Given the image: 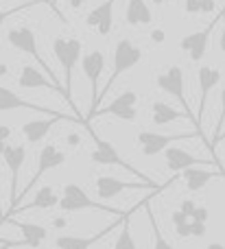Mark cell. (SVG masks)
<instances>
[{"label": "cell", "mask_w": 225, "mask_h": 249, "mask_svg": "<svg viewBox=\"0 0 225 249\" xmlns=\"http://www.w3.org/2000/svg\"><path fill=\"white\" fill-rule=\"evenodd\" d=\"M52 53H55L57 61H59L61 70H64V101L70 105V109L74 112V116L86 124V118H81L79 107L72 99V70L74 66L81 61V53H83V44L77 37H55L52 42Z\"/></svg>", "instance_id": "obj_1"}, {"label": "cell", "mask_w": 225, "mask_h": 249, "mask_svg": "<svg viewBox=\"0 0 225 249\" xmlns=\"http://www.w3.org/2000/svg\"><path fill=\"white\" fill-rule=\"evenodd\" d=\"M57 206H59V210L66 212V214H74V212H83V210H99V212H107V214H116V216L122 214L118 208L107 206V203L99 201V199H92L90 195L77 184L64 186V193H61Z\"/></svg>", "instance_id": "obj_2"}, {"label": "cell", "mask_w": 225, "mask_h": 249, "mask_svg": "<svg viewBox=\"0 0 225 249\" xmlns=\"http://www.w3.org/2000/svg\"><path fill=\"white\" fill-rule=\"evenodd\" d=\"M7 44L11 48H16V51H20V53H24V55H31L35 61L39 64V68L46 72V77L51 79L55 86H59L61 90H64V86H61V81L57 79V74L52 72V68H51V64H48L46 59H44L42 55H39V46H37V37H35V33H33V29H29V26H17V29H11L7 33Z\"/></svg>", "instance_id": "obj_3"}, {"label": "cell", "mask_w": 225, "mask_h": 249, "mask_svg": "<svg viewBox=\"0 0 225 249\" xmlns=\"http://www.w3.org/2000/svg\"><path fill=\"white\" fill-rule=\"evenodd\" d=\"M140 59H142V51H140V48L136 46L131 39L125 37V39H121V42L114 46L112 74H109V79H107V83H105L103 92L99 94V105H101V101H103V96L109 92V88L114 86V81H116L122 72H127V70H131L136 64H140Z\"/></svg>", "instance_id": "obj_4"}, {"label": "cell", "mask_w": 225, "mask_h": 249, "mask_svg": "<svg viewBox=\"0 0 225 249\" xmlns=\"http://www.w3.org/2000/svg\"><path fill=\"white\" fill-rule=\"evenodd\" d=\"M156 83H157V88H160L162 92H166V94H171V96H175V99H177V103L184 107V114L188 116V121L195 124L197 131L204 133V131H201V124L197 123L195 114L190 112V103H188V96L184 94V70L179 68V66H171V68H164L160 74H157Z\"/></svg>", "instance_id": "obj_5"}, {"label": "cell", "mask_w": 225, "mask_h": 249, "mask_svg": "<svg viewBox=\"0 0 225 249\" xmlns=\"http://www.w3.org/2000/svg\"><path fill=\"white\" fill-rule=\"evenodd\" d=\"M83 127L87 129V133H90L92 142H94V151L90 153L92 164H101V166H121V168H125L127 173H134L136 177H142V181H151V179H147V177H144V173H140L138 168H134L131 164H127L125 160L118 155V151L114 149V144H109L107 140H103V138L96 136L94 129L90 127V123H86Z\"/></svg>", "instance_id": "obj_6"}, {"label": "cell", "mask_w": 225, "mask_h": 249, "mask_svg": "<svg viewBox=\"0 0 225 249\" xmlns=\"http://www.w3.org/2000/svg\"><path fill=\"white\" fill-rule=\"evenodd\" d=\"M166 186H157V184H153V181H122V179H116V177L101 175L99 179H96L94 188H96V195H99V201H107V199H114L116 195L125 193V190H149V193H160V190H164Z\"/></svg>", "instance_id": "obj_7"}, {"label": "cell", "mask_w": 225, "mask_h": 249, "mask_svg": "<svg viewBox=\"0 0 225 249\" xmlns=\"http://www.w3.org/2000/svg\"><path fill=\"white\" fill-rule=\"evenodd\" d=\"M61 164H66V153H64V151H59L55 144H46V146H44V149L39 151V155H37V168H35L33 179H31L29 184L24 186L22 195H17V201H16V206H13V210H16V208L20 206V199L24 197V195H29V190L33 188V186L37 184L39 179H42L44 173H46V171H52V168L61 166ZM13 210H11V212H13ZM11 212L2 216V223H4V219H7V216H11Z\"/></svg>", "instance_id": "obj_8"}, {"label": "cell", "mask_w": 225, "mask_h": 249, "mask_svg": "<svg viewBox=\"0 0 225 249\" xmlns=\"http://www.w3.org/2000/svg\"><path fill=\"white\" fill-rule=\"evenodd\" d=\"M81 68L86 72L87 81H90V114L86 118V123H90L94 118V112L99 109V77L105 70V53L92 51L90 55L81 59Z\"/></svg>", "instance_id": "obj_9"}, {"label": "cell", "mask_w": 225, "mask_h": 249, "mask_svg": "<svg viewBox=\"0 0 225 249\" xmlns=\"http://www.w3.org/2000/svg\"><path fill=\"white\" fill-rule=\"evenodd\" d=\"M192 138H201L199 131H192V133H156V131H140L138 133V144L140 151H142L147 158H153V155L162 153L166 146H171V142H177V140H192Z\"/></svg>", "instance_id": "obj_10"}, {"label": "cell", "mask_w": 225, "mask_h": 249, "mask_svg": "<svg viewBox=\"0 0 225 249\" xmlns=\"http://www.w3.org/2000/svg\"><path fill=\"white\" fill-rule=\"evenodd\" d=\"M136 105H138V94H136L134 90H125V92H121L107 107L96 109L94 118L109 114V116H116L125 123H134L136 118H138V109H136Z\"/></svg>", "instance_id": "obj_11"}, {"label": "cell", "mask_w": 225, "mask_h": 249, "mask_svg": "<svg viewBox=\"0 0 225 249\" xmlns=\"http://www.w3.org/2000/svg\"><path fill=\"white\" fill-rule=\"evenodd\" d=\"M59 121H70V123H79L77 116H68V114H59V116H51V118H35V121H29L22 124V136H24V140L29 142V144H37V142H42L44 138L51 133L52 124H57Z\"/></svg>", "instance_id": "obj_12"}, {"label": "cell", "mask_w": 225, "mask_h": 249, "mask_svg": "<svg viewBox=\"0 0 225 249\" xmlns=\"http://www.w3.org/2000/svg\"><path fill=\"white\" fill-rule=\"evenodd\" d=\"M221 18H223V11H221V16H219L217 20L208 26V29L197 31V33H190V35H184V37L179 39V48H182L184 53H188L190 61L199 64V61L204 59L206 51H208V44H210V33H212V29L219 24V20H221Z\"/></svg>", "instance_id": "obj_13"}, {"label": "cell", "mask_w": 225, "mask_h": 249, "mask_svg": "<svg viewBox=\"0 0 225 249\" xmlns=\"http://www.w3.org/2000/svg\"><path fill=\"white\" fill-rule=\"evenodd\" d=\"M2 160L7 164L9 173H11V186H9V197H11V208L17 199V181H20V171L24 166V160H26V149L22 144H7L2 151ZM9 208V210H11Z\"/></svg>", "instance_id": "obj_14"}, {"label": "cell", "mask_w": 225, "mask_h": 249, "mask_svg": "<svg viewBox=\"0 0 225 249\" xmlns=\"http://www.w3.org/2000/svg\"><path fill=\"white\" fill-rule=\"evenodd\" d=\"M122 216H125V214L116 216V221H114V223H109L105 230H101L99 234H92V236H68V234H61V236L55 238V247L57 249H90L94 243H99L101 238H105L107 234H112L114 230L121 228Z\"/></svg>", "instance_id": "obj_15"}, {"label": "cell", "mask_w": 225, "mask_h": 249, "mask_svg": "<svg viewBox=\"0 0 225 249\" xmlns=\"http://www.w3.org/2000/svg\"><path fill=\"white\" fill-rule=\"evenodd\" d=\"M221 79H223V72L219 68H214V66H201V68L197 70V81H199V107H197L199 116H197V123L199 124H201L206 103H208V94L221 83Z\"/></svg>", "instance_id": "obj_16"}, {"label": "cell", "mask_w": 225, "mask_h": 249, "mask_svg": "<svg viewBox=\"0 0 225 249\" xmlns=\"http://www.w3.org/2000/svg\"><path fill=\"white\" fill-rule=\"evenodd\" d=\"M9 109H31V112H39L44 116H59V112L51 107H42L37 103L24 101L22 96H17L16 92H11L9 88H0V112H9Z\"/></svg>", "instance_id": "obj_17"}, {"label": "cell", "mask_w": 225, "mask_h": 249, "mask_svg": "<svg viewBox=\"0 0 225 249\" xmlns=\"http://www.w3.org/2000/svg\"><path fill=\"white\" fill-rule=\"evenodd\" d=\"M114 2L116 0H105L103 4L94 7L86 18V24L90 29L99 31L101 35H109L112 33V26H114Z\"/></svg>", "instance_id": "obj_18"}, {"label": "cell", "mask_w": 225, "mask_h": 249, "mask_svg": "<svg viewBox=\"0 0 225 249\" xmlns=\"http://www.w3.org/2000/svg\"><path fill=\"white\" fill-rule=\"evenodd\" d=\"M17 86L24 88V90H39V88H46V90H55L64 96V90L59 86L51 81L42 70H37L35 66H22L20 70V77H17Z\"/></svg>", "instance_id": "obj_19"}, {"label": "cell", "mask_w": 225, "mask_h": 249, "mask_svg": "<svg viewBox=\"0 0 225 249\" xmlns=\"http://www.w3.org/2000/svg\"><path fill=\"white\" fill-rule=\"evenodd\" d=\"M164 160H166L169 171H173V173H182L184 168H188V166H206L204 160H199L197 155L188 153V151H184V149H177V146H166Z\"/></svg>", "instance_id": "obj_20"}, {"label": "cell", "mask_w": 225, "mask_h": 249, "mask_svg": "<svg viewBox=\"0 0 225 249\" xmlns=\"http://www.w3.org/2000/svg\"><path fill=\"white\" fill-rule=\"evenodd\" d=\"M219 173L221 171H217V168L208 171V168H204V166H188L182 171V177H184L186 188L190 190V193H197V190H201L204 186H208Z\"/></svg>", "instance_id": "obj_21"}, {"label": "cell", "mask_w": 225, "mask_h": 249, "mask_svg": "<svg viewBox=\"0 0 225 249\" xmlns=\"http://www.w3.org/2000/svg\"><path fill=\"white\" fill-rule=\"evenodd\" d=\"M57 203H59V195H55V190H52L51 186H42V188L35 193L33 201H29L26 206H17L11 214H16V212H29V210H51Z\"/></svg>", "instance_id": "obj_22"}, {"label": "cell", "mask_w": 225, "mask_h": 249, "mask_svg": "<svg viewBox=\"0 0 225 249\" xmlns=\"http://www.w3.org/2000/svg\"><path fill=\"white\" fill-rule=\"evenodd\" d=\"M125 20L129 26H147L151 24L153 13L144 0H127V9H125Z\"/></svg>", "instance_id": "obj_23"}, {"label": "cell", "mask_w": 225, "mask_h": 249, "mask_svg": "<svg viewBox=\"0 0 225 249\" xmlns=\"http://www.w3.org/2000/svg\"><path fill=\"white\" fill-rule=\"evenodd\" d=\"M175 121H188V116L184 112H177L173 105L164 103V101H156L151 105V123L162 127V124H169Z\"/></svg>", "instance_id": "obj_24"}, {"label": "cell", "mask_w": 225, "mask_h": 249, "mask_svg": "<svg viewBox=\"0 0 225 249\" xmlns=\"http://www.w3.org/2000/svg\"><path fill=\"white\" fill-rule=\"evenodd\" d=\"M13 225H16L17 230L22 232V236H24V245L33 247V249H39L42 247V243L48 238V230L44 228V225H37V223H24V221H13Z\"/></svg>", "instance_id": "obj_25"}, {"label": "cell", "mask_w": 225, "mask_h": 249, "mask_svg": "<svg viewBox=\"0 0 225 249\" xmlns=\"http://www.w3.org/2000/svg\"><path fill=\"white\" fill-rule=\"evenodd\" d=\"M147 206V199L144 201H140L138 206H134L129 212H125V216H122V223H121V234H118L116 243L112 245V249H138V245H136L134 236H131V228H129V221H131V212H136L138 208Z\"/></svg>", "instance_id": "obj_26"}, {"label": "cell", "mask_w": 225, "mask_h": 249, "mask_svg": "<svg viewBox=\"0 0 225 249\" xmlns=\"http://www.w3.org/2000/svg\"><path fill=\"white\" fill-rule=\"evenodd\" d=\"M147 219H149V225H151V234H153V249H175V247L164 238V234H162V230H160V223H157V219H156V214H153L151 208H147Z\"/></svg>", "instance_id": "obj_27"}, {"label": "cell", "mask_w": 225, "mask_h": 249, "mask_svg": "<svg viewBox=\"0 0 225 249\" xmlns=\"http://www.w3.org/2000/svg\"><path fill=\"white\" fill-rule=\"evenodd\" d=\"M37 2H42V0H26V2H22V4H17V7H11V9H4V11H0V26L4 24V22L9 20V18H13L16 13H22L24 9H29V7H35Z\"/></svg>", "instance_id": "obj_28"}, {"label": "cell", "mask_w": 225, "mask_h": 249, "mask_svg": "<svg viewBox=\"0 0 225 249\" xmlns=\"http://www.w3.org/2000/svg\"><path fill=\"white\" fill-rule=\"evenodd\" d=\"M208 216H210L208 208H204V206H195V210H192L190 219H192V221H199V223H208Z\"/></svg>", "instance_id": "obj_29"}, {"label": "cell", "mask_w": 225, "mask_h": 249, "mask_svg": "<svg viewBox=\"0 0 225 249\" xmlns=\"http://www.w3.org/2000/svg\"><path fill=\"white\" fill-rule=\"evenodd\" d=\"M190 236H206V223H199V221H190Z\"/></svg>", "instance_id": "obj_30"}, {"label": "cell", "mask_w": 225, "mask_h": 249, "mask_svg": "<svg viewBox=\"0 0 225 249\" xmlns=\"http://www.w3.org/2000/svg\"><path fill=\"white\" fill-rule=\"evenodd\" d=\"M151 37H153V42H156V44H162V42H164V31L156 29V31L151 33Z\"/></svg>", "instance_id": "obj_31"}, {"label": "cell", "mask_w": 225, "mask_h": 249, "mask_svg": "<svg viewBox=\"0 0 225 249\" xmlns=\"http://www.w3.org/2000/svg\"><path fill=\"white\" fill-rule=\"evenodd\" d=\"M79 142H81V136H79V133H70L68 136V144L70 146H79Z\"/></svg>", "instance_id": "obj_32"}, {"label": "cell", "mask_w": 225, "mask_h": 249, "mask_svg": "<svg viewBox=\"0 0 225 249\" xmlns=\"http://www.w3.org/2000/svg\"><path fill=\"white\" fill-rule=\"evenodd\" d=\"M52 225H55V228H57V230H64V228H66V225H68V221H66V219H64V216H59V219H55V223H52Z\"/></svg>", "instance_id": "obj_33"}, {"label": "cell", "mask_w": 225, "mask_h": 249, "mask_svg": "<svg viewBox=\"0 0 225 249\" xmlns=\"http://www.w3.org/2000/svg\"><path fill=\"white\" fill-rule=\"evenodd\" d=\"M83 2H86V0H70V7L79 9V7H83Z\"/></svg>", "instance_id": "obj_34"}, {"label": "cell", "mask_w": 225, "mask_h": 249, "mask_svg": "<svg viewBox=\"0 0 225 249\" xmlns=\"http://www.w3.org/2000/svg\"><path fill=\"white\" fill-rule=\"evenodd\" d=\"M206 249H225V247H223V243H210Z\"/></svg>", "instance_id": "obj_35"}, {"label": "cell", "mask_w": 225, "mask_h": 249, "mask_svg": "<svg viewBox=\"0 0 225 249\" xmlns=\"http://www.w3.org/2000/svg\"><path fill=\"white\" fill-rule=\"evenodd\" d=\"M156 7H162V4H166V2H173V0H151Z\"/></svg>", "instance_id": "obj_36"}, {"label": "cell", "mask_w": 225, "mask_h": 249, "mask_svg": "<svg viewBox=\"0 0 225 249\" xmlns=\"http://www.w3.org/2000/svg\"><path fill=\"white\" fill-rule=\"evenodd\" d=\"M48 2H51V7H52V11H55V13H59V11H57V2H59V0H48Z\"/></svg>", "instance_id": "obj_37"}, {"label": "cell", "mask_w": 225, "mask_h": 249, "mask_svg": "<svg viewBox=\"0 0 225 249\" xmlns=\"http://www.w3.org/2000/svg\"><path fill=\"white\" fill-rule=\"evenodd\" d=\"M4 74H7V66L0 64V77H4Z\"/></svg>", "instance_id": "obj_38"}, {"label": "cell", "mask_w": 225, "mask_h": 249, "mask_svg": "<svg viewBox=\"0 0 225 249\" xmlns=\"http://www.w3.org/2000/svg\"><path fill=\"white\" fill-rule=\"evenodd\" d=\"M9 142H4V140H0V155H2V151H4V146H7Z\"/></svg>", "instance_id": "obj_39"}, {"label": "cell", "mask_w": 225, "mask_h": 249, "mask_svg": "<svg viewBox=\"0 0 225 249\" xmlns=\"http://www.w3.org/2000/svg\"><path fill=\"white\" fill-rule=\"evenodd\" d=\"M0 221H2V206H0Z\"/></svg>", "instance_id": "obj_40"}, {"label": "cell", "mask_w": 225, "mask_h": 249, "mask_svg": "<svg viewBox=\"0 0 225 249\" xmlns=\"http://www.w3.org/2000/svg\"><path fill=\"white\" fill-rule=\"evenodd\" d=\"M42 2H48V0H42ZM48 4H51V2H48Z\"/></svg>", "instance_id": "obj_41"}, {"label": "cell", "mask_w": 225, "mask_h": 249, "mask_svg": "<svg viewBox=\"0 0 225 249\" xmlns=\"http://www.w3.org/2000/svg\"><path fill=\"white\" fill-rule=\"evenodd\" d=\"M0 249H7V247H0Z\"/></svg>", "instance_id": "obj_42"}, {"label": "cell", "mask_w": 225, "mask_h": 249, "mask_svg": "<svg viewBox=\"0 0 225 249\" xmlns=\"http://www.w3.org/2000/svg\"><path fill=\"white\" fill-rule=\"evenodd\" d=\"M7 249H9V247H7Z\"/></svg>", "instance_id": "obj_43"}]
</instances>
